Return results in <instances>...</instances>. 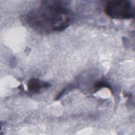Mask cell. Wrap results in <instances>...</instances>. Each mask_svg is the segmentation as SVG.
I'll list each match as a JSON object with an SVG mask.
<instances>
[{
    "instance_id": "cell-1",
    "label": "cell",
    "mask_w": 135,
    "mask_h": 135,
    "mask_svg": "<svg viewBox=\"0 0 135 135\" xmlns=\"http://www.w3.org/2000/svg\"><path fill=\"white\" fill-rule=\"evenodd\" d=\"M68 3L61 1H42L38 7L27 14L26 23L41 33L62 31L69 25L72 17Z\"/></svg>"
},
{
    "instance_id": "cell-2",
    "label": "cell",
    "mask_w": 135,
    "mask_h": 135,
    "mask_svg": "<svg viewBox=\"0 0 135 135\" xmlns=\"http://www.w3.org/2000/svg\"><path fill=\"white\" fill-rule=\"evenodd\" d=\"M104 12L114 19H129L134 16V8L131 2L126 0L110 1L106 3Z\"/></svg>"
},
{
    "instance_id": "cell-3",
    "label": "cell",
    "mask_w": 135,
    "mask_h": 135,
    "mask_svg": "<svg viewBox=\"0 0 135 135\" xmlns=\"http://www.w3.org/2000/svg\"><path fill=\"white\" fill-rule=\"evenodd\" d=\"M50 84L38 79H32L27 83V89L31 93H37L42 89L49 88Z\"/></svg>"
},
{
    "instance_id": "cell-4",
    "label": "cell",
    "mask_w": 135,
    "mask_h": 135,
    "mask_svg": "<svg viewBox=\"0 0 135 135\" xmlns=\"http://www.w3.org/2000/svg\"><path fill=\"white\" fill-rule=\"evenodd\" d=\"M102 87H105V88H109L110 86H109V84H108L106 82H99L95 84L94 86V89H99Z\"/></svg>"
}]
</instances>
